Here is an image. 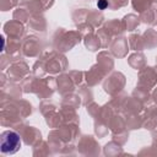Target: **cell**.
Here are the masks:
<instances>
[{"label":"cell","instance_id":"obj_2","mask_svg":"<svg viewBox=\"0 0 157 157\" xmlns=\"http://www.w3.org/2000/svg\"><path fill=\"white\" fill-rule=\"evenodd\" d=\"M105 6H107V1H105V0H99V1H98V7L104 9Z\"/></svg>","mask_w":157,"mask_h":157},{"label":"cell","instance_id":"obj_1","mask_svg":"<svg viewBox=\"0 0 157 157\" xmlns=\"http://www.w3.org/2000/svg\"><path fill=\"white\" fill-rule=\"evenodd\" d=\"M0 147L2 153H15L21 147V140L18 134L15 131H4L1 134V141Z\"/></svg>","mask_w":157,"mask_h":157}]
</instances>
